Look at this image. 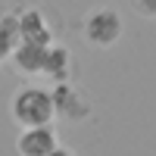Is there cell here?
<instances>
[{
	"mask_svg": "<svg viewBox=\"0 0 156 156\" xmlns=\"http://www.w3.org/2000/svg\"><path fill=\"white\" fill-rule=\"evenodd\" d=\"M9 115L19 128H37V125H53V94L41 84H22L9 97Z\"/></svg>",
	"mask_w": 156,
	"mask_h": 156,
	"instance_id": "obj_1",
	"label": "cell"
},
{
	"mask_svg": "<svg viewBox=\"0 0 156 156\" xmlns=\"http://www.w3.org/2000/svg\"><path fill=\"white\" fill-rule=\"evenodd\" d=\"M122 34H125V22H122V16L112 6H97V9L84 12V19H81V37H84L87 47L109 50V47L119 44Z\"/></svg>",
	"mask_w": 156,
	"mask_h": 156,
	"instance_id": "obj_2",
	"label": "cell"
},
{
	"mask_svg": "<svg viewBox=\"0 0 156 156\" xmlns=\"http://www.w3.org/2000/svg\"><path fill=\"white\" fill-rule=\"evenodd\" d=\"M53 94V112L56 119H62L66 125H84L94 119V100L87 97V90L75 81H56Z\"/></svg>",
	"mask_w": 156,
	"mask_h": 156,
	"instance_id": "obj_3",
	"label": "cell"
},
{
	"mask_svg": "<svg viewBox=\"0 0 156 156\" xmlns=\"http://www.w3.org/2000/svg\"><path fill=\"white\" fill-rule=\"evenodd\" d=\"M59 147L56 128L53 125H37V128H19L16 150L19 156H50Z\"/></svg>",
	"mask_w": 156,
	"mask_h": 156,
	"instance_id": "obj_4",
	"label": "cell"
},
{
	"mask_svg": "<svg viewBox=\"0 0 156 156\" xmlns=\"http://www.w3.org/2000/svg\"><path fill=\"white\" fill-rule=\"evenodd\" d=\"M19 41H31V44H53V28L47 22V12L37 6H25L19 12Z\"/></svg>",
	"mask_w": 156,
	"mask_h": 156,
	"instance_id": "obj_5",
	"label": "cell"
},
{
	"mask_svg": "<svg viewBox=\"0 0 156 156\" xmlns=\"http://www.w3.org/2000/svg\"><path fill=\"white\" fill-rule=\"evenodd\" d=\"M12 66H16L22 75H44V62H47V47L44 44H31V41H19L16 50H12Z\"/></svg>",
	"mask_w": 156,
	"mask_h": 156,
	"instance_id": "obj_6",
	"label": "cell"
},
{
	"mask_svg": "<svg viewBox=\"0 0 156 156\" xmlns=\"http://www.w3.org/2000/svg\"><path fill=\"white\" fill-rule=\"evenodd\" d=\"M44 75H50L53 81H72V53H69V47H62V44L47 47Z\"/></svg>",
	"mask_w": 156,
	"mask_h": 156,
	"instance_id": "obj_7",
	"label": "cell"
},
{
	"mask_svg": "<svg viewBox=\"0 0 156 156\" xmlns=\"http://www.w3.org/2000/svg\"><path fill=\"white\" fill-rule=\"evenodd\" d=\"M19 44V12H0V62L12 56Z\"/></svg>",
	"mask_w": 156,
	"mask_h": 156,
	"instance_id": "obj_8",
	"label": "cell"
},
{
	"mask_svg": "<svg viewBox=\"0 0 156 156\" xmlns=\"http://www.w3.org/2000/svg\"><path fill=\"white\" fill-rule=\"evenodd\" d=\"M131 9L140 19H156V0H131Z\"/></svg>",
	"mask_w": 156,
	"mask_h": 156,
	"instance_id": "obj_9",
	"label": "cell"
},
{
	"mask_svg": "<svg viewBox=\"0 0 156 156\" xmlns=\"http://www.w3.org/2000/svg\"><path fill=\"white\" fill-rule=\"evenodd\" d=\"M50 156H78V153H75L72 147H62V144H59V147H56L53 153H50Z\"/></svg>",
	"mask_w": 156,
	"mask_h": 156,
	"instance_id": "obj_10",
	"label": "cell"
}]
</instances>
